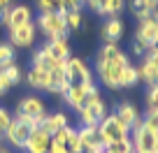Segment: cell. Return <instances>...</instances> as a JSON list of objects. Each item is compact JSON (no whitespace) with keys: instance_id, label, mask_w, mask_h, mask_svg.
I'll return each instance as SVG.
<instances>
[{"instance_id":"6da1fadb","label":"cell","mask_w":158,"mask_h":153,"mask_svg":"<svg viewBox=\"0 0 158 153\" xmlns=\"http://www.w3.org/2000/svg\"><path fill=\"white\" fill-rule=\"evenodd\" d=\"M128 65H130L128 56L116 44H102L95 56V74H98L100 84L112 91L121 88V74Z\"/></svg>"},{"instance_id":"7a4b0ae2","label":"cell","mask_w":158,"mask_h":153,"mask_svg":"<svg viewBox=\"0 0 158 153\" xmlns=\"http://www.w3.org/2000/svg\"><path fill=\"white\" fill-rule=\"evenodd\" d=\"M77 114H79L81 125H86V128H98V123L107 116V104H105V100L100 98L98 88H91L89 93H86L84 107L79 109Z\"/></svg>"},{"instance_id":"3957f363","label":"cell","mask_w":158,"mask_h":153,"mask_svg":"<svg viewBox=\"0 0 158 153\" xmlns=\"http://www.w3.org/2000/svg\"><path fill=\"white\" fill-rule=\"evenodd\" d=\"M42 123V119H28V116H14L10 123V128L5 130L2 137H7V142L16 148H23L26 142H28L30 132H33L37 125Z\"/></svg>"},{"instance_id":"277c9868","label":"cell","mask_w":158,"mask_h":153,"mask_svg":"<svg viewBox=\"0 0 158 153\" xmlns=\"http://www.w3.org/2000/svg\"><path fill=\"white\" fill-rule=\"evenodd\" d=\"M37 30L47 40L54 37H68V23H65V10L63 12H40L37 16Z\"/></svg>"},{"instance_id":"5b68a950","label":"cell","mask_w":158,"mask_h":153,"mask_svg":"<svg viewBox=\"0 0 158 153\" xmlns=\"http://www.w3.org/2000/svg\"><path fill=\"white\" fill-rule=\"evenodd\" d=\"M98 132H100L102 144H105V146H109V144L118 142V139L128 137L130 130H128V125H123L121 121H118L116 114H107V116L98 123Z\"/></svg>"},{"instance_id":"8992f818","label":"cell","mask_w":158,"mask_h":153,"mask_svg":"<svg viewBox=\"0 0 158 153\" xmlns=\"http://www.w3.org/2000/svg\"><path fill=\"white\" fill-rule=\"evenodd\" d=\"M156 21H158V7L151 10L149 14H144L137 23V30H135V42L144 46V49H151V46L158 44V35H156Z\"/></svg>"},{"instance_id":"52a82bcc","label":"cell","mask_w":158,"mask_h":153,"mask_svg":"<svg viewBox=\"0 0 158 153\" xmlns=\"http://www.w3.org/2000/svg\"><path fill=\"white\" fill-rule=\"evenodd\" d=\"M65 79H68L70 86L93 84V77H91L89 65H86L81 58H72V56L65 60Z\"/></svg>"},{"instance_id":"ba28073f","label":"cell","mask_w":158,"mask_h":153,"mask_svg":"<svg viewBox=\"0 0 158 153\" xmlns=\"http://www.w3.org/2000/svg\"><path fill=\"white\" fill-rule=\"evenodd\" d=\"M16 116H28V119H44L47 116V104L37 95H26L16 107Z\"/></svg>"},{"instance_id":"9c48e42d","label":"cell","mask_w":158,"mask_h":153,"mask_svg":"<svg viewBox=\"0 0 158 153\" xmlns=\"http://www.w3.org/2000/svg\"><path fill=\"white\" fill-rule=\"evenodd\" d=\"M133 137H130V142H133V153H144V151H153V148H158V132H153V130L149 128H139L135 130V132H130Z\"/></svg>"},{"instance_id":"30bf717a","label":"cell","mask_w":158,"mask_h":153,"mask_svg":"<svg viewBox=\"0 0 158 153\" xmlns=\"http://www.w3.org/2000/svg\"><path fill=\"white\" fill-rule=\"evenodd\" d=\"M26 81H28L30 88L35 91H47V93H51V72L44 67H35V65H30V70L23 74Z\"/></svg>"},{"instance_id":"8fae6325","label":"cell","mask_w":158,"mask_h":153,"mask_svg":"<svg viewBox=\"0 0 158 153\" xmlns=\"http://www.w3.org/2000/svg\"><path fill=\"white\" fill-rule=\"evenodd\" d=\"M35 35H37L35 23H26V26H21V28L10 30V44L16 46V49H28L35 42Z\"/></svg>"},{"instance_id":"7c38bea8","label":"cell","mask_w":158,"mask_h":153,"mask_svg":"<svg viewBox=\"0 0 158 153\" xmlns=\"http://www.w3.org/2000/svg\"><path fill=\"white\" fill-rule=\"evenodd\" d=\"M49 146H51V135L44 132L42 128H35L30 132L28 142H26L23 151L26 153H49Z\"/></svg>"},{"instance_id":"4fadbf2b","label":"cell","mask_w":158,"mask_h":153,"mask_svg":"<svg viewBox=\"0 0 158 153\" xmlns=\"http://www.w3.org/2000/svg\"><path fill=\"white\" fill-rule=\"evenodd\" d=\"M126 33V26H123V19L121 16H109L107 21L102 23V40L105 44H116Z\"/></svg>"},{"instance_id":"5bb4252c","label":"cell","mask_w":158,"mask_h":153,"mask_svg":"<svg viewBox=\"0 0 158 153\" xmlns=\"http://www.w3.org/2000/svg\"><path fill=\"white\" fill-rule=\"evenodd\" d=\"M26 23H33V12H30L28 5H12L10 7V16H7V28L14 30V28H21Z\"/></svg>"},{"instance_id":"9a60e30c","label":"cell","mask_w":158,"mask_h":153,"mask_svg":"<svg viewBox=\"0 0 158 153\" xmlns=\"http://www.w3.org/2000/svg\"><path fill=\"white\" fill-rule=\"evenodd\" d=\"M91 88H95V84H81V86H68V91L63 93L65 102L70 104V107L74 109V111H79V109L84 107V100H86V93H89Z\"/></svg>"},{"instance_id":"2e32d148","label":"cell","mask_w":158,"mask_h":153,"mask_svg":"<svg viewBox=\"0 0 158 153\" xmlns=\"http://www.w3.org/2000/svg\"><path fill=\"white\" fill-rule=\"evenodd\" d=\"M68 116H65L63 111H54V114H47L44 119H42V123L37 125V128H42L44 132H49V135H54L56 130H60V128H68Z\"/></svg>"},{"instance_id":"e0dca14e","label":"cell","mask_w":158,"mask_h":153,"mask_svg":"<svg viewBox=\"0 0 158 153\" xmlns=\"http://www.w3.org/2000/svg\"><path fill=\"white\" fill-rule=\"evenodd\" d=\"M44 46L49 49V54L54 56L56 60H60V63H65V60L70 58V44H68V37H54V40H49Z\"/></svg>"},{"instance_id":"ac0fdd59","label":"cell","mask_w":158,"mask_h":153,"mask_svg":"<svg viewBox=\"0 0 158 153\" xmlns=\"http://www.w3.org/2000/svg\"><path fill=\"white\" fill-rule=\"evenodd\" d=\"M77 132H79V146H81V153H86L91 146H95V144H102L98 128H86V125H81Z\"/></svg>"},{"instance_id":"d6986e66","label":"cell","mask_w":158,"mask_h":153,"mask_svg":"<svg viewBox=\"0 0 158 153\" xmlns=\"http://www.w3.org/2000/svg\"><path fill=\"white\" fill-rule=\"evenodd\" d=\"M114 114L118 116V121H121L123 125H128V130H130V125L139 119V111H137V107H135L133 102H121Z\"/></svg>"},{"instance_id":"ffe728a7","label":"cell","mask_w":158,"mask_h":153,"mask_svg":"<svg viewBox=\"0 0 158 153\" xmlns=\"http://www.w3.org/2000/svg\"><path fill=\"white\" fill-rule=\"evenodd\" d=\"M60 60H56L54 56L49 54V49L47 46H40L37 51H35L33 56H30V65H35V67H44V70H51L54 65H58Z\"/></svg>"},{"instance_id":"44dd1931","label":"cell","mask_w":158,"mask_h":153,"mask_svg":"<svg viewBox=\"0 0 158 153\" xmlns=\"http://www.w3.org/2000/svg\"><path fill=\"white\" fill-rule=\"evenodd\" d=\"M123 7H126V0H102V2H100V10L95 12V14L109 19V16H118L123 12Z\"/></svg>"},{"instance_id":"7402d4cb","label":"cell","mask_w":158,"mask_h":153,"mask_svg":"<svg viewBox=\"0 0 158 153\" xmlns=\"http://www.w3.org/2000/svg\"><path fill=\"white\" fill-rule=\"evenodd\" d=\"M2 74H5V79H7V84L10 86H16V84H21L23 81V72H21V67H19V63H10L7 67H2Z\"/></svg>"},{"instance_id":"603a6c76","label":"cell","mask_w":158,"mask_h":153,"mask_svg":"<svg viewBox=\"0 0 158 153\" xmlns=\"http://www.w3.org/2000/svg\"><path fill=\"white\" fill-rule=\"evenodd\" d=\"M137 77H139V81H147L149 86H151V84H158V70L151 67L147 60H142V65L137 67Z\"/></svg>"},{"instance_id":"cb8c5ba5","label":"cell","mask_w":158,"mask_h":153,"mask_svg":"<svg viewBox=\"0 0 158 153\" xmlns=\"http://www.w3.org/2000/svg\"><path fill=\"white\" fill-rule=\"evenodd\" d=\"M137 81H139L137 67H135V65H128V67L123 70V74H121V88H133Z\"/></svg>"},{"instance_id":"d4e9b609","label":"cell","mask_w":158,"mask_h":153,"mask_svg":"<svg viewBox=\"0 0 158 153\" xmlns=\"http://www.w3.org/2000/svg\"><path fill=\"white\" fill-rule=\"evenodd\" d=\"M130 10L137 19H142L144 14H149L151 10H156V5H151L149 0H130Z\"/></svg>"},{"instance_id":"484cf974","label":"cell","mask_w":158,"mask_h":153,"mask_svg":"<svg viewBox=\"0 0 158 153\" xmlns=\"http://www.w3.org/2000/svg\"><path fill=\"white\" fill-rule=\"evenodd\" d=\"M65 23H68V30H79L84 26V14H81V12L65 10Z\"/></svg>"},{"instance_id":"4316f807","label":"cell","mask_w":158,"mask_h":153,"mask_svg":"<svg viewBox=\"0 0 158 153\" xmlns=\"http://www.w3.org/2000/svg\"><path fill=\"white\" fill-rule=\"evenodd\" d=\"M37 10L40 12H63L65 0H37Z\"/></svg>"},{"instance_id":"83f0119b","label":"cell","mask_w":158,"mask_h":153,"mask_svg":"<svg viewBox=\"0 0 158 153\" xmlns=\"http://www.w3.org/2000/svg\"><path fill=\"white\" fill-rule=\"evenodd\" d=\"M147 111H158V84H151L147 88Z\"/></svg>"},{"instance_id":"f1b7e54d","label":"cell","mask_w":158,"mask_h":153,"mask_svg":"<svg viewBox=\"0 0 158 153\" xmlns=\"http://www.w3.org/2000/svg\"><path fill=\"white\" fill-rule=\"evenodd\" d=\"M109 153H133V142H130V137H123V139H118V142L109 144Z\"/></svg>"},{"instance_id":"f546056e","label":"cell","mask_w":158,"mask_h":153,"mask_svg":"<svg viewBox=\"0 0 158 153\" xmlns=\"http://www.w3.org/2000/svg\"><path fill=\"white\" fill-rule=\"evenodd\" d=\"M14 63V46L12 44H0V70Z\"/></svg>"},{"instance_id":"4dcf8cb0","label":"cell","mask_w":158,"mask_h":153,"mask_svg":"<svg viewBox=\"0 0 158 153\" xmlns=\"http://www.w3.org/2000/svg\"><path fill=\"white\" fill-rule=\"evenodd\" d=\"M65 146H68L70 153H81V146H79V132L74 128L68 130V142H65Z\"/></svg>"},{"instance_id":"1f68e13d","label":"cell","mask_w":158,"mask_h":153,"mask_svg":"<svg viewBox=\"0 0 158 153\" xmlns=\"http://www.w3.org/2000/svg\"><path fill=\"white\" fill-rule=\"evenodd\" d=\"M142 58L147 60L151 67H156V70H158V44H156V46H151V49H147Z\"/></svg>"},{"instance_id":"d6a6232c","label":"cell","mask_w":158,"mask_h":153,"mask_svg":"<svg viewBox=\"0 0 158 153\" xmlns=\"http://www.w3.org/2000/svg\"><path fill=\"white\" fill-rule=\"evenodd\" d=\"M144 121V128H149V130H153V132H158V111H149L147 114V119H142Z\"/></svg>"},{"instance_id":"836d02e7","label":"cell","mask_w":158,"mask_h":153,"mask_svg":"<svg viewBox=\"0 0 158 153\" xmlns=\"http://www.w3.org/2000/svg\"><path fill=\"white\" fill-rule=\"evenodd\" d=\"M12 119H14V116H12V114L7 111V109H2V107H0V132H2V135H5V130L10 128Z\"/></svg>"},{"instance_id":"e575fe53","label":"cell","mask_w":158,"mask_h":153,"mask_svg":"<svg viewBox=\"0 0 158 153\" xmlns=\"http://www.w3.org/2000/svg\"><path fill=\"white\" fill-rule=\"evenodd\" d=\"M86 7L84 0H65V10H72V12H81Z\"/></svg>"},{"instance_id":"d590c367","label":"cell","mask_w":158,"mask_h":153,"mask_svg":"<svg viewBox=\"0 0 158 153\" xmlns=\"http://www.w3.org/2000/svg\"><path fill=\"white\" fill-rule=\"evenodd\" d=\"M12 86L7 84V79H5V74H2V70H0V95H5L7 91H10Z\"/></svg>"},{"instance_id":"8d00e7d4","label":"cell","mask_w":158,"mask_h":153,"mask_svg":"<svg viewBox=\"0 0 158 153\" xmlns=\"http://www.w3.org/2000/svg\"><path fill=\"white\" fill-rule=\"evenodd\" d=\"M86 153H109V146H105V144H95V146H91Z\"/></svg>"},{"instance_id":"74e56055","label":"cell","mask_w":158,"mask_h":153,"mask_svg":"<svg viewBox=\"0 0 158 153\" xmlns=\"http://www.w3.org/2000/svg\"><path fill=\"white\" fill-rule=\"evenodd\" d=\"M144 51H147V49H144L139 42H133V54H135V56H144Z\"/></svg>"},{"instance_id":"f35d334b","label":"cell","mask_w":158,"mask_h":153,"mask_svg":"<svg viewBox=\"0 0 158 153\" xmlns=\"http://www.w3.org/2000/svg\"><path fill=\"white\" fill-rule=\"evenodd\" d=\"M84 2H86V7H91L93 12H98V10H100V2H102V0H84Z\"/></svg>"},{"instance_id":"ab89813d","label":"cell","mask_w":158,"mask_h":153,"mask_svg":"<svg viewBox=\"0 0 158 153\" xmlns=\"http://www.w3.org/2000/svg\"><path fill=\"white\" fill-rule=\"evenodd\" d=\"M149 2H151V5H156V7H158V0H149Z\"/></svg>"},{"instance_id":"60d3db41","label":"cell","mask_w":158,"mask_h":153,"mask_svg":"<svg viewBox=\"0 0 158 153\" xmlns=\"http://www.w3.org/2000/svg\"><path fill=\"white\" fill-rule=\"evenodd\" d=\"M144 153H158V148H153V151H144Z\"/></svg>"},{"instance_id":"b9f144b4","label":"cell","mask_w":158,"mask_h":153,"mask_svg":"<svg viewBox=\"0 0 158 153\" xmlns=\"http://www.w3.org/2000/svg\"><path fill=\"white\" fill-rule=\"evenodd\" d=\"M0 153H10V151H7V148H0Z\"/></svg>"},{"instance_id":"7bdbcfd3","label":"cell","mask_w":158,"mask_h":153,"mask_svg":"<svg viewBox=\"0 0 158 153\" xmlns=\"http://www.w3.org/2000/svg\"><path fill=\"white\" fill-rule=\"evenodd\" d=\"M156 35H158V21H156Z\"/></svg>"},{"instance_id":"ee69618b","label":"cell","mask_w":158,"mask_h":153,"mask_svg":"<svg viewBox=\"0 0 158 153\" xmlns=\"http://www.w3.org/2000/svg\"><path fill=\"white\" fill-rule=\"evenodd\" d=\"M0 139H2V132H0Z\"/></svg>"}]
</instances>
